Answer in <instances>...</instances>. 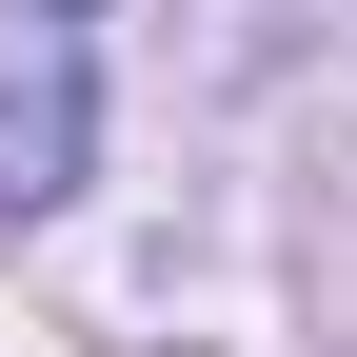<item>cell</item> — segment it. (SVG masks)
<instances>
[{
	"label": "cell",
	"instance_id": "1",
	"mask_svg": "<svg viewBox=\"0 0 357 357\" xmlns=\"http://www.w3.org/2000/svg\"><path fill=\"white\" fill-rule=\"evenodd\" d=\"M79 178V0H0V238Z\"/></svg>",
	"mask_w": 357,
	"mask_h": 357
}]
</instances>
